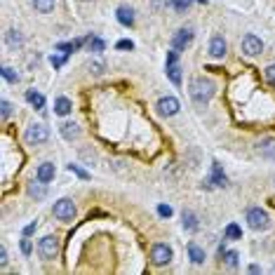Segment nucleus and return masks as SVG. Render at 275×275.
Instances as JSON below:
<instances>
[{
	"label": "nucleus",
	"mask_w": 275,
	"mask_h": 275,
	"mask_svg": "<svg viewBox=\"0 0 275 275\" xmlns=\"http://www.w3.org/2000/svg\"><path fill=\"white\" fill-rule=\"evenodd\" d=\"M116 47H118V50H134V42H132V40H120Z\"/></svg>",
	"instance_id": "37"
},
{
	"label": "nucleus",
	"mask_w": 275,
	"mask_h": 275,
	"mask_svg": "<svg viewBox=\"0 0 275 275\" xmlns=\"http://www.w3.org/2000/svg\"><path fill=\"white\" fill-rule=\"evenodd\" d=\"M226 183H228V179H226V174L221 172V165H219V162H212V177L207 179V183H202V188H205V186H207V188H210V186H226Z\"/></svg>",
	"instance_id": "11"
},
{
	"label": "nucleus",
	"mask_w": 275,
	"mask_h": 275,
	"mask_svg": "<svg viewBox=\"0 0 275 275\" xmlns=\"http://www.w3.org/2000/svg\"><path fill=\"white\" fill-rule=\"evenodd\" d=\"M68 172H73L75 177H80V179H90V172H85L80 165H73V162L68 165Z\"/></svg>",
	"instance_id": "29"
},
{
	"label": "nucleus",
	"mask_w": 275,
	"mask_h": 275,
	"mask_svg": "<svg viewBox=\"0 0 275 275\" xmlns=\"http://www.w3.org/2000/svg\"><path fill=\"white\" fill-rule=\"evenodd\" d=\"M2 78L7 80V83H19V73L14 71V68H10V66H2Z\"/></svg>",
	"instance_id": "25"
},
{
	"label": "nucleus",
	"mask_w": 275,
	"mask_h": 275,
	"mask_svg": "<svg viewBox=\"0 0 275 275\" xmlns=\"http://www.w3.org/2000/svg\"><path fill=\"white\" fill-rule=\"evenodd\" d=\"M7 42L12 47H21L24 45V38L19 35V31H7Z\"/></svg>",
	"instance_id": "26"
},
{
	"label": "nucleus",
	"mask_w": 275,
	"mask_h": 275,
	"mask_svg": "<svg viewBox=\"0 0 275 275\" xmlns=\"http://www.w3.org/2000/svg\"><path fill=\"white\" fill-rule=\"evenodd\" d=\"M90 71H92L94 75H101L106 71V63L104 61H96V59H94V61H90Z\"/></svg>",
	"instance_id": "30"
},
{
	"label": "nucleus",
	"mask_w": 275,
	"mask_h": 275,
	"mask_svg": "<svg viewBox=\"0 0 275 275\" xmlns=\"http://www.w3.org/2000/svg\"><path fill=\"white\" fill-rule=\"evenodd\" d=\"M190 42H193V29H179V31L172 35V47L181 52V50H186Z\"/></svg>",
	"instance_id": "10"
},
{
	"label": "nucleus",
	"mask_w": 275,
	"mask_h": 275,
	"mask_svg": "<svg viewBox=\"0 0 275 275\" xmlns=\"http://www.w3.org/2000/svg\"><path fill=\"white\" fill-rule=\"evenodd\" d=\"M29 195H31V198H35V200H42V198L47 195L45 183H42V181H38V183H35V181H33V183H29Z\"/></svg>",
	"instance_id": "19"
},
{
	"label": "nucleus",
	"mask_w": 275,
	"mask_h": 275,
	"mask_svg": "<svg viewBox=\"0 0 275 275\" xmlns=\"http://www.w3.org/2000/svg\"><path fill=\"white\" fill-rule=\"evenodd\" d=\"M21 252L26 254V256L33 252V244H31V240H29V235H24V240H21Z\"/></svg>",
	"instance_id": "32"
},
{
	"label": "nucleus",
	"mask_w": 275,
	"mask_h": 275,
	"mask_svg": "<svg viewBox=\"0 0 275 275\" xmlns=\"http://www.w3.org/2000/svg\"><path fill=\"white\" fill-rule=\"evenodd\" d=\"M71 108H73V104H71L68 96H59V99L54 101V113H57V116H68Z\"/></svg>",
	"instance_id": "17"
},
{
	"label": "nucleus",
	"mask_w": 275,
	"mask_h": 275,
	"mask_svg": "<svg viewBox=\"0 0 275 275\" xmlns=\"http://www.w3.org/2000/svg\"><path fill=\"white\" fill-rule=\"evenodd\" d=\"M54 216L59 219V221H73L75 219V205L71 198H61V200H57L54 202Z\"/></svg>",
	"instance_id": "4"
},
{
	"label": "nucleus",
	"mask_w": 275,
	"mask_h": 275,
	"mask_svg": "<svg viewBox=\"0 0 275 275\" xmlns=\"http://www.w3.org/2000/svg\"><path fill=\"white\" fill-rule=\"evenodd\" d=\"M198 2H207V0H198Z\"/></svg>",
	"instance_id": "40"
},
{
	"label": "nucleus",
	"mask_w": 275,
	"mask_h": 275,
	"mask_svg": "<svg viewBox=\"0 0 275 275\" xmlns=\"http://www.w3.org/2000/svg\"><path fill=\"white\" fill-rule=\"evenodd\" d=\"M33 7L40 14H47V12L54 10V0H33Z\"/></svg>",
	"instance_id": "22"
},
{
	"label": "nucleus",
	"mask_w": 275,
	"mask_h": 275,
	"mask_svg": "<svg viewBox=\"0 0 275 275\" xmlns=\"http://www.w3.org/2000/svg\"><path fill=\"white\" fill-rule=\"evenodd\" d=\"M106 42L101 38H90V52H104Z\"/></svg>",
	"instance_id": "27"
},
{
	"label": "nucleus",
	"mask_w": 275,
	"mask_h": 275,
	"mask_svg": "<svg viewBox=\"0 0 275 275\" xmlns=\"http://www.w3.org/2000/svg\"><path fill=\"white\" fill-rule=\"evenodd\" d=\"M226 238H228V240H240V238H243L240 226H238V223H228V226H226Z\"/></svg>",
	"instance_id": "24"
},
{
	"label": "nucleus",
	"mask_w": 275,
	"mask_h": 275,
	"mask_svg": "<svg viewBox=\"0 0 275 275\" xmlns=\"http://www.w3.org/2000/svg\"><path fill=\"white\" fill-rule=\"evenodd\" d=\"M38 254H40V259H45V261L57 259V254H59V238L57 235H45L40 243H38Z\"/></svg>",
	"instance_id": "2"
},
{
	"label": "nucleus",
	"mask_w": 275,
	"mask_h": 275,
	"mask_svg": "<svg viewBox=\"0 0 275 275\" xmlns=\"http://www.w3.org/2000/svg\"><path fill=\"white\" fill-rule=\"evenodd\" d=\"M247 226L252 231H266L271 226V219L261 207H252V210H247Z\"/></svg>",
	"instance_id": "3"
},
{
	"label": "nucleus",
	"mask_w": 275,
	"mask_h": 275,
	"mask_svg": "<svg viewBox=\"0 0 275 275\" xmlns=\"http://www.w3.org/2000/svg\"><path fill=\"white\" fill-rule=\"evenodd\" d=\"M256 151L264 155V158L268 160H275V139L273 137H266L259 141V146H256Z\"/></svg>",
	"instance_id": "14"
},
{
	"label": "nucleus",
	"mask_w": 275,
	"mask_h": 275,
	"mask_svg": "<svg viewBox=\"0 0 275 275\" xmlns=\"http://www.w3.org/2000/svg\"><path fill=\"white\" fill-rule=\"evenodd\" d=\"M0 116H2V120H7V118L12 116V104L7 101V99L0 101Z\"/></svg>",
	"instance_id": "28"
},
{
	"label": "nucleus",
	"mask_w": 275,
	"mask_h": 275,
	"mask_svg": "<svg viewBox=\"0 0 275 275\" xmlns=\"http://www.w3.org/2000/svg\"><path fill=\"white\" fill-rule=\"evenodd\" d=\"M266 80L271 85H275V66H268V68H266Z\"/></svg>",
	"instance_id": "36"
},
{
	"label": "nucleus",
	"mask_w": 275,
	"mask_h": 275,
	"mask_svg": "<svg viewBox=\"0 0 275 275\" xmlns=\"http://www.w3.org/2000/svg\"><path fill=\"white\" fill-rule=\"evenodd\" d=\"M223 54H226V40H223V35H212V40H210V57H212V59H221Z\"/></svg>",
	"instance_id": "12"
},
{
	"label": "nucleus",
	"mask_w": 275,
	"mask_h": 275,
	"mask_svg": "<svg viewBox=\"0 0 275 275\" xmlns=\"http://www.w3.org/2000/svg\"><path fill=\"white\" fill-rule=\"evenodd\" d=\"M0 266H2V268L7 266V249H5V247H0Z\"/></svg>",
	"instance_id": "38"
},
{
	"label": "nucleus",
	"mask_w": 275,
	"mask_h": 275,
	"mask_svg": "<svg viewBox=\"0 0 275 275\" xmlns=\"http://www.w3.org/2000/svg\"><path fill=\"white\" fill-rule=\"evenodd\" d=\"M50 61H52L54 68H61L63 61H66V57H54V54H52V57H50Z\"/></svg>",
	"instance_id": "35"
},
{
	"label": "nucleus",
	"mask_w": 275,
	"mask_h": 275,
	"mask_svg": "<svg viewBox=\"0 0 275 275\" xmlns=\"http://www.w3.org/2000/svg\"><path fill=\"white\" fill-rule=\"evenodd\" d=\"M35 228H38V223H35V221L29 223V226L24 228V235H31V233H35Z\"/></svg>",
	"instance_id": "39"
},
{
	"label": "nucleus",
	"mask_w": 275,
	"mask_h": 275,
	"mask_svg": "<svg viewBox=\"0 0 275 275\" xmlns=\"http://www.w3.org/2000/svg\"><path fill=\"white\" fill-rule=\"evenodd\" d=\"M226 264L231 268H235L238 266V252H226Z\"/></svg>",
	"instance_id": "33"
},
{
	"label": "nucleus",
	"mask_w": 275,
	"mask_h": 275,
	"mask_svg": "<svg viewBox=\"0 0 275 275\" xmlns=\"http://www.w3.org/2000/svg\"><path fill=\"white\" fill-rule=\"evenodd\" d=\"M177 59H179V52L177 50H172V52H167V78L172 80V85H177L179 87L181 85V66L177 63Z\"/></svg>",
	"instance_id": "7"
},
{
	"label": "nucleus",
	"mask_w": 275,
	"mask_h": 275,
	"mask_svg": "<svg viewBox=\"0 0 275 275\" xmlns=\"http://www.w3.org/2000/svg\"><path fill=\"white\" fill-rule=\"evenodd\" d=\"M190 2H193V0H172V7L179 10V12H186L190 7Z\"/></svg>",
	"instance_id": "31"
},
{
	"label": "nucleus",
	"mask_w": 275,
	"mask_h": 275,
	"mask_svg": "<svg viewBox=\"0 0 275 275\" xmlns=\"http://www.w3.org/2000/svg\"><path fill=\"white\" fill-rule=\"evenodd\" d=\"M24 139H26V144H31V146H38V144H45L47 139H50V129L42 125V122H35V125H31L29 129H26V134H24Z\"/></svg>",
	"instance_id": "5"
},
{
	"label": "nucleus",
	"mask_w": 275,
	"mask_h": 275,
	"mask_svg": "<svg viewBox=\"0 0 275 275\" xmlns=\"http://www.w3.org/2000/svg\"><path fill=\"white\" fill-rule=\"evenodd\" d=\"M172 247L165 243H158V244H153V249H151V261L155 266H167L169 261H172Z\"/></svg>",
	"instance_id": "6"
},
{
	"label": "nucleus",
	"mask_w": 275,
	"mask_h": 275,
	"mask_svg": "<svg viewBox=\"0 0 275 275\" xmlns=\"http://www.w3.org/2000/svg\"><path fill=\"white\" fill-rule=\"evenodd\" d=\"M183 228L186 231H198V216L193 214V212H183Z\"/></svg>",
	"instance_id": "21"
},
{
	"label": "nucleus",
	"mask_w": 275,
	"mask_h": 275,
	"mask_svg": "<svg viewBox=\"0 0 275 275\" xmlns=\"http://www.w3.org/2000/svg\"><path fill=\"white\" fill-rule=\"evenodd\" d=\"M59 132H61V137L66 139V141H73V139L80 137V127L75 125V122H63V125L59 127Z\"/></svg>",
	"instance_id": "16"
},
{
	"label": "nucleus",
	"mask_w": 275,
	"mask_h": 275,
	"mask_svg": "<svg viewBox=\"0 0 275 275\" xmlns=\"http://www.w3.org/2000/svg\"><path fill=\"white\" fill-rule=\"evenodd\" d=\"M179 108H181V104H179V99H177V96H162V99L158 101V113L160 116L172 118V116H177V113H179Z\"/></svg>",
	"instance_id": "9"
},
{
	"label": "nucleus",
	"mask_w": 275,
	"mask_h": 275,
	"mask_svg": "<svg viewBox=\"0 0 275 275\" xmlns=\"http://www.w3.org/2000/svg\"><path fill=\"white\" fill-rule=\"evenodd\" d=\"M243 52L247 54V57H256V54L264 52V42H261V38H256L254 33H247L243 38Z\"/></svg>",
	"instance_id": "8"
},
{
	"label": "nucleus",
	"mask_w": 275,
	"mask_h": 275,
	"mask_svg": "<svg viewBox=\"0 0 275 275\" xmlns=\"http://www.w3.org/2000/svg\"><path fill=\"white\" fill-rule=\"evenodd\" d=\"M188 256L193 264H202L205 261V249H200L195 243H188Z\"/></svg>",
	"instance_id": "20"
},
{
	"label": "nucleus",
	"mask_w": 275,
	"mask_h": 275,
	"mask_svg": "<svg viewBox=\"0 0 275 275\" xmlns=\"http://www.w3.org/2000/svg\"><path fill=\"white\" fill-rule=\"evenodd\" d=\"M85 40H73V42H59V45H57V50H59V52H66V54H71V52H75V50H78V47H80V45H83Z\"/></svg>",
	"instance_id": "23"
},
{
	"label": "nucleus",
	"mask_w": 275,
	"mask_h": 275,
	"mask_svg": "<svg viewBox=\"0 0 275 275\" xmlns=\"http://www.w3.org/2000/svg\"><path fill=\"white\" fill-rule=\"evenodd\" d=\"M26 101H29L33 108H38V111L45 108V96H42L40 92H35V90H26Z\"/></svg>",
	"instance_id": "18"
},
{
	"label": "nucleus",
	"mask_w": 275,
	"mask_h": 275,
	"mask_svg": "<svg viewBox=\"0 0 275 275\" xmlns=\"http://www.w3.org/2000/svg\"><path fill=\"white\" fill-rule=\"evenodd\" d=\"M158 214L160 216H172V207H169V205H158Z\"/></svg>",
	"instance_id": "34"
},
{
	"label": "nucleus",
	"mask_w": 275,
	"mask_h": 275,
	"mask_svg": "<svg viewBox=\"0 0 275 275\" xmlns=\"http://www.w3.org/2000/svg\"><path fill=\"white\" fill-rule=\"evenodd\" d=\"M54 174H57V169H54L52 162H42L38 167V172H35V179L42 181V183H50L54 179Z\"/></svg>",
	"instance_id": "13"
},
{
	"label": "nucleus",
	"mask_w": 275,
	"mask_h": 275,
	"mask_svg": "<svg viewBox=\"0 0 275 275\" xmlns=\"http://www.w3.org/2000/svg\"><path fill=\"white\" fill-rule=\"evenodd\" d=\"M116 17H118V21H120L122 26H134V10H132V7L120 5V7L116 10Z\"/></svg>",
	"instance_id": "15"
},
{
	"label": "nucleus",
	"mask_w": 275,
	"mask_h": 275,
	"mask_svg": "<svg viewBox=\"0 0 275 275\" xmlns=\"http://www.w3.org/2000/svg\"><path fill=\"white\" fill-rule=\"evenodd\" d=\"M214 92H216V87H214V83L207 80V78H193L188 85V94L198 106L207 104L212 96H214Z\"/></svg>",
	"instance_id": "1"
}]
</instances>
